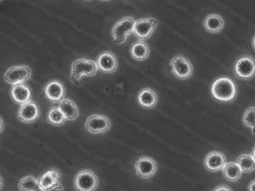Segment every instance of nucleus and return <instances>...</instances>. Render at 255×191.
Listing matches in <instances>:
<instances>
[{
  "label": "nucleus",
  "mask_w": 255,
  "mask_h": 191,
  "mask_svg": "<svg viewBox=\"0 0 255 191\" xmlns=\"http://www.w3.org/2000/svg\"><path fill=\"white\" fill-rule=\"evenodd\" d=\"M99 68L97 62L92 60L79 58L72 64L70 79L71 82L77 83L82 76H94L97 74Z\"/></svg>",
  "instance_id": "nucleus-2"
},
{
  "label": "nucleus",
  "mask_w": 255,
  "mask_h": 191,
  "mask_svg": "<svg viewBox=\"0 0 255 191\" xmlns=\"http://www.w3.org/2000/svg\"><path fill=\"white\" fill-rule=\"evenodd\" d=\"M249 191H255V180L252 181L248 186Z\"/></svg>",
  "instance_id": "nucleus-27"
},
{
  "label": "nucleus",
  "mask_w": 255,
  "mask_h": 191,
  "mask_svg": "<svg viewBox=\"0 0 255 191\" xmlns=\"http://www.w3.org/2000/svg\"><path fill=\"white\" fill-rule=\"evenodd\" d=\"M135 22L131 16H126L116 22L112 30L114 40L118 44H122L127 40L128 37L133 32Z\"/></svg>",
  "instance_id": "nucleus-3"
},
{
  "label": "nucleus",
  "mask_w": 255,
  "mask_h": 191,
  "mask_svg": "<svg viewBox=\"0 0 255 191\" xmlns=\"http://www.w3.org/2000/svg\"><path fill=\"white\" fill-rule=\"evenodd\" d=\"M158 101V96L155 91L151 88L141 90L137 96V102L140 106L145 108H151L156 106Z\"/></svg>",
  "instance_id": "nucleus-18"
},
{
  "label": "nucleus",
  "mask_w": 255,
  "mask_h": 191,
  "mask_svg": "<svg viewBox=\"0 0 255 191\" xmlns=\"http://www.w3.org/2000/svg\"><path fill=\"white\" fill-rule=\"evenodd\" d=\"M10 94H11L12 99L16 103L20 104V105L31 101V90L23 83L13 85Z\"/></svg>",
  "instance_id": "nucleus-16"
},
{
  "label": "nucleus",
  "mask_w": 255,
  "mask_h": 191,
  "mask_svg": "<svg viewBox=\"0 0 255 191\" xmlns=\"http://www.w3.org/2000/svg\"><path fill=\"white\" fill-rule=\"evenodd\" d=\"M157 26V21L154 18H142L135 22L133 33L139 40H146L151 37Z\"/></svg>",
  "instance_id": "nucleus-10"
},
{
  "label": "nucleus",
  "mask_w": 255,
  "mask_h": 191,
  "mask_svg": "<svg viewBox=\"0 0 255 191\" xmlns=\"http://www.w3.org/2000/svg\"><path fill=\"white\" fill-rule=\"evenodd\" d=\"M235 74L240 79L250 80L255 76V59L250 55L241 57L235 66Z\"/></svg>",
  "instance_id": "nucleus-7"
},
{
  "label": "nucleus",
  "mask_w": 255,
  "mask_h": 191,
  "mask_svg": "<svg viewBox=\"0 0 255 191\" xmlns=\"http://www.w3.org/2000/svg\"><path fill=\"white\" fill-rule=\"evenodd\" d=\"M47 120L50 124L53 126H60L64 124L67 119L58 107H52L47 114Z\"/></svg>",
  "instance_id": "nucleus-24"
},
{
  "label": "nucleus",
  "mask_w": 255,
  "mask_h": 191,
  "mask_svg": "<svg viewBox=\"0 0 255 191\" xmlns=\"http://www.w3.org/2000/svg\"><path fill=\"white\" fill-rule=\"evenodd\" d=\"M18 189L20 191H42L39 186L38 180L32 176H26L21 179L18 184Z\"/></svg>",
  "instance_id": "nucleus-23"
},
{
  "label": "nucleus",
  "mask_w": 255,
  "mask_h": 191,
  "mask_svg": "<svg viewBox=\"0 0 255 191\" xmlns=\"http://www.w3.org/2000/svg\"><path fill=\"white\" fill-rule=\"evenodd\" d=\"M130 56L136 61H144L150 54L148 45L142 40H139L132 45L130 49Z\"/></svg>",
  "instance_id": "nucleus-20"
},
{
  "label": "nucleus",
  "mask_w": 255,
  "mask_h": 191,
  "mask_svg": "<svg viewBox=\"0 0 255 191\" xmlns=\"http://www.w3.org/2000/svg\"><path fill=\"white\" fill-rule=\"evenodd\" d=\"M253 46L255 50V35L254 36V37H253Z\"/></svg>",
  "instance_id": "nucleus-30"
},
{
  "label": "nucleus",
  "mask_w": 255,
  "mask_h": 191,
  "mask_svg": "<svg viewBox=\"0 0 255 191\" xmlns=\"http://www.w3.org/2000/svg\"><path fill=\"white\" fill-rule=\"evenodd\" d=\"M136 175L143 180H148L155 174L157 163L154 159L148 156H141L135 162Z\"/></svg>",
  "instance_id": "nucleus-11"
},
{
  "label": "nucleus",
  "mask_w": 255,
  "mask_h": 191,
  "mask_svg": "<svg viewBox=\"0 0 255 191\" xmlns=\"http://www.w3.org/2000/svg\"><path fill=\"white\" fill-rule=\"evenodd\" d=\"M237 164L239 165L242 172L246 174H250L255 170V160L253 155H241L237 159Z\"/></svg>",
  "instance_id": "nucleus-22"
},
{
  "label": "nucleus",
  "mask_w": 255,
  "mask_h": 191,
  "mask_svg": "<svg viewBox=\"0 0 255 191\" xmlns=\"http://www.w3.org/2000/svg\"><path fill=\"white\" fill-rule=\"evenodd\" d=\"M31 70L28 66H15L5 72L4 79L7 83L16 85L26 82L31 78Z\"/></svg>",
  "instance_id": "nucleus-8"
},
{
  "label": "nucleus",
  "mask_w": 255,
  "mask_h": 191,
  "mask_svg": "<svg viewBox=\"0 0 255 191\" xmlns=\"http://www.w3.org/2000/svg\"><path fill=\"white\" fill-rule=\"evenodd\" d=\"M58 108L69 121H73L79 117V111L77 105L70 99H65L59 102Z\"/></svg>",
  "instance_id": "nucleus-17"
},
{
  "label": "nucleus",
  "mask_w": 255,
  "mask_h": 191,
  "mask_svg": "<svg viewBox=\"0 0 255 191\" xmlns=\"http://www.w3.org/2000/svg\"><path fill=\"white\" fill-rule=\"evenodd\" d=\"M204 25L208 32L219 33L224 28L225 21L220 15L212 13L206 16Z\"/></svg>",
  "instance_id": "nucleus-19"
},
{
  "label": "nucleus",
  "mask_w": 255,
  "mask_h": 191,
  "mask_svg": "<svg viewBox=\"0 0 255 191\" xmlns=\"http://www.w3.org/2000/svg\"><path fill=\"white\" fill-rule=\"evenodd\" d=\"M253 158H254L255 160V147L254 149H253Z\"/></svg>",
  "instance_id": "nucleus-31"
},
{
  "label": "nucleus",
  "mask_w": 255,
  "mask_h": 191,
  "mask_svg": "<svg viewBox=\"0 0 255 191\" xmlns=\"http://www.w3.org/2000/svg\"><path fill=\"white\" fill-rule=\"evenodd\" d=\"M227 163V159L223 153L214 151L208 153L205 159V166L208 171L217 173L223 171Z\"/></svg>",
  "instance_id": "nucleus-13"
},
{
  "label": "nucleus",
  "mask_w": 255,
  "mask_h": 191,
  "mask_svg": "<svg viewBox=\"0 0 255 191\" xmlns=\"http://www.w3.org/2000/svg\"><path fill=\"white\" fill-rule=\"evenodd\" d=\"M61 174L58 170L52 168L45 172L38 179L42 191H64L61 184Z\"/></svg>",
  "instance_id": "nucleus-5"
},
{
  "label": "nucleus",
  "mask_w": 255,
  "mask_h": 191,
  "mask_svg": "<svg viewBox=\"0 0 255 191\" xmlns=\"http://www.w3.org/2000/svg\"><path fill=\"white\" fill-rule=\"evenodd\" d=\"M2 186H3L2 179H1V177H0V191H1V189H2Z\"/></svg>",
  "instance_id": "nucleus-29"
},
{
  "label": "nucleus",
  "mask_w": 255,
  "mask_h": 191,
  "mask_svg": "<svg viewBox=\"0 0 255 191\" xmlns=\"http://www.w3.org/2000/svg\"><path fill=\"white\" fill-rule=\"evenodd\" d=\"M223 175L228 181L235 183L241 179L242 171L238 164L235 162L226 163L223 169Z\"/></svg>",
  "instance_id": "nucleus-21"
},
{
  "label": "nucleus",
  "mask_w": 255,
  "mask_h": 191,
  "mask_svg": "<svg viewBox=\"0 0 255 191\" xmlns=\"http://www.w3.org/2000/svg\"><path fill=\"white\" fill-rule=\"evenodd\" d=\"M213 191H233L230 187L229 186H225V185H222V186H218Z\"/></svg>",
  "instance_id": "nucleus-26"
},
{
  "label": "nucleus",
  "mask_w": 255,
  "mask_h": 191,
  "mask_svg": "<svg viewBox=\"0 0 255 191\" xmlns=\"http://www.w3.org/2000/svg\"><path fill=\"white\" fill-rule=\"evenodd\" d=\"M98 68L104 73H114L118 68L116 57L111 52H104L100 54L97 61Z\"/></svg>",
  "instance_id": "nucleus-15"
},
{
  "label": "nucleus",
  "mask_w": 255,
  "mask_h": 191,
  "mask_svg": "<svg viewBox=\"0 0 255 191\" xmlns=\"http://www.w3.org/2000/svg\"><path fill=\"white\" fill-rule=\"evenodd\" d=\"M111 128V121L109 117L101 114L90 116L85 123V129L93 135L105 133Z\"/></svg>",
  "instance_id": "nucleus-9"
},
{
  "label": "nucleus",
  "mask_w": 255,
  "mask_h": 191,
  "mask_svg": "<svg viewBox=\"0 0 255 191\" xmlns=\"http://www.w3.org/2000/svg\"><path fill=\"white\" fill-rule=\"evenodd\" d=\"M3 129H4V123H3L2 120L0 117V133L2 132Z\"/></svg>",
  "instance_id": "nucleus-28"
},
{
  "label": "nucleus",
  "mask_w": 255,
  "mask_h": 191,
  "mask_svg": "<svg viewBox=\"0 0 255 191\" xmlns=\"http://www.w3.org/2000/svg\"><path fill=\"white\" fill-rule=\"evenodd\" d=\"M40 113V108L37 104L33 101H29L19 106L18 110V118L24 123L29 124L38 118Z\"/></svg>",
  "instance_id": "nucleus-12"
},
{
  "label": "nucleus",
  "mask_w": 255,
  "mask_h": 191,
  "mask_svg": "<svg viewBox=\"0 0 255 191\" xmlns=\"http://www.w3.org/2000/svg\"><path fill=\"white\" fill-rule=\"evenodd\" d=\"M213 97L220 102H231L237 95V86L235 82L229 77L218 78L211 86Z\"/></svg>",
  "instance_id": "nucleus-1"
},
{
  "label": "nucleus",
  "mask_w": 255,
  "mask_h": 191,
  "mask_svg": "<svg viewBox=\"0 0 255 191\" xmlns=\"http://www.w3.org/2000/svg\"><path fill=\"white\" fill-rule=\"evenodd\" d=\"M243 123L247 127H255V107H250L246 111L243 118Z\"/></svg>",
  "instance_id": "nucleus-25"
},
{
  "label": "nucleus",
  "mask_w": 255,
  "mask_h": 191,
  "mask_svg": "<svg viewBox=\"0 0 255 191\" xmlns=\"http://www.w3.org/2000/svg\"><path fill=\"white\" fill-rule=\"evenodd\" d=\"M98 186V178L91 170H82L75 177L74 187L77 191H95Z\"/></svg>",
  "instance_id": "nucleus-4"
},
{
  "label": "nucleus",
  "mask_w": 255,
  "mask_h": 191,
  "mask_svg": "<svg viewBox=\"0 0 255 191\" xmlns=\"http://www.w3.org/2000/svg\"><path fill=\"white\" fill-rule=\"evenodd\" d=\"M170 67L172 73L182 80L189 79L193 75V64L184 55H177L172 58Z\"/></svg>",
  "instance_id": "nucleus-6"
},
{
  "label": "nucleus",
  "mask_w": 255,
  "mask_h": 191,
  "mask_svg": "<svg viewBox=\"0 0 255 191\" xmlns=\"http://www.w3.org/2000/svg\"><path fill=\"white\" fill-rule=\"evenodd\" d=\"M253 133H254V135H255V127L253 128Z\"/></svg>",
  "instance_id": "nucleus-32"
},
{
  "label": "nucleus",
  "mask_w": 255,
  "mask_h": 191,
  "mask_svg": "<svg viewBox=\"0 0 255 191\" xmlns=\"http://www.w3.org/2000/svg\"><path fill=\"white\" fill-rule=\"evenodd\" d=\"M44 94L49 101L53 102H61L65 97V87L59 81H52L45 87Z\"/></svg>",
  "instance_id": "nucleus-14"
}]
</instances>
